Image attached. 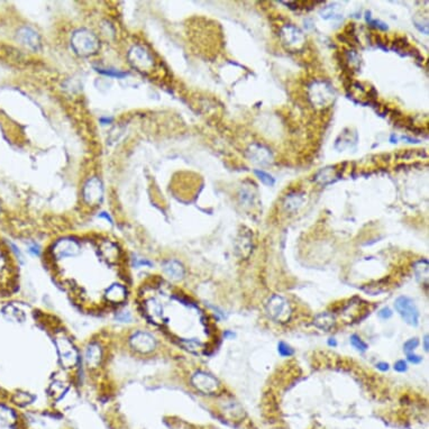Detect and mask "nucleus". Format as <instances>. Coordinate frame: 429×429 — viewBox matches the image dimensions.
Masks as SVG:
<instances>
[{
	"instance_id": "f257e3e1",
	"label": "nucleus",
	"mask_w": 429,
	"mask_h": 429,
	"mask_svg": "<svg viewBox=\"0 0 429 429\" xmlns=\"http://www.w3.org/2000/svg\"><path fill=\"white\" fill-rule=\"evenodd\" d=\"M266 313L273 321L286 324L291 319L292 309L289 301L282 295L274 294L269 299L265 306Z\"/></svg>"
},
{
	"instance_id": "f03ea898",
	"label": "nucleus",
	"mask_w": 429,
	"mask_h": 429,
	"mask_svg": "<svg viewBox=\"0 0 429 429\" xmlns=\"http://www.w3.org/2000/svg\"><path fill=\"white\" fill-rule=\"evenodd\" d=\"M55 345H57L58 357L63 368H75L79 362V354L71 339L64 332H60L55 336Z\"/></svg>"
},
{
	"instance_id": "7ed1b4c3",
	"label": "nucleus",
	"mask_w": 429,
	"mask_h": 429,
	"mask_svg": "<svg viewBox=\"0 0 429 429\" xmlns=\"http://www.w3.org/2000/svg\"><path fill=\"white\" fill-rule=\"evenodd\" d=\"M71 45L76 53L82 57L95 54L99 50V40L87 29H79L72 36Z\"/></svg>"
},
{
	"instance_id": "20e7f679",
	"label": "nucleus",
	"mask_w": 429,
	"mask_h": 429,
	"mask_svg": "<svg viewBox=\"0 0 429 429\" xmlns=\"http://www.w3.org/2000/svg\"><path fill=\"white\" fill-rule=\"evenodd\" d=\"M309 99L313 106L325 108L334 101V89L326 81H315L309 87Z\"/></svg>"
},
{
	"instance_id": "39448f33",
	"label": "nucleus",
	"mask_w": 429,
	"mask_h": 429,
	"mask_svg": "<svg viewBox=\"0 0 429 429\" xmlns=\"http://www.w3.org/2000/svg\"><path fill=\"white\" fill-rule=\"evenodd\" d=\"M394 307L399 315L401 316L407 324L416 327L419 325V310H418L415 301L411 298L401 295L395 299Z\"/></svg>"
},
{
	"instance_id": "423d86ee",
	"label": "nucleus",
	"mask_w": 429,
	"mask_h": 429,
	"mask_svg": "<svg viewBox=\"0 0 429 429\" xmlns=\"http://www.w3.org/2000/svg\"><path fill=\"white\" fill-rule=\"evenodd\" d=\"M80 244L73 238H63L54 244L52 254L57 260L76 256L80 253Z\"/></svg>"
},
{
	"instance_id": "0eeeda50",
	"label": "nucleus",
	"mask_w": 429,
	"mask_h": 429,
	"mask_svg": "<svg viewBox=\"0 0 429 429\" xmlns=\"http://www.w3.org/2000/svg\"><path fill=\"white\" fill-rule=\"evenodd\" d=\"M131 346L134 349L136 352H139L142 354H147L153 352L156 347V341L155 338L149 332H137L132 336L129 339Z\"/></svg>"
},
{
	"instance_id": "6e6552de",
	"label": "nucleus",
	"mask_w": 429,
	"mask_h": 429,
	"mask_svg": "<svg viewBox=\"0 0 429 429\" xmlns=\"http://www.w3.org/2000/svg\"><path fill=\"white\" fill-rule=\"evenodd\" d=\"M191 382L195 389L206 394L214 393L218 390V387H219L216 378H214L213 375L208 374V373L201 371L195 373L192 375Z\"/></svg>"
},
{
	"instance_id": "1a4fd4ad",
	"label": "nucleus",
	"mask_w": 429,
	"mask_h": 429,
	"mask_svg": "<svg viewBox=\"0 0 429 429\" xmlns=\"http://www.w3.org/2000/svg\"><path fill=\"white\" fill-rule=\"evenodd\" d=\"M247 156L254 164L266 166L273 162V154L268 147L261 144H252L247 151Z\"/></svg>"
},
{
	"instance_id": "9d476101",
	"label": "nucleus",
	"mask_w": 429,
	"mask_h": 429,
	"mask_svg": "<svg viewBox=\"0 0 429 429\" xmlns=\"http://www.w3.org/2000/svg\"><path fill=\"white\" fill-rule=\"evenodd\" d=\"M103 188L98 177H92L87 182L83 189V198L90 206H96L102 200Z\"/></svg>"
},
{
	"instance_id": "9b49d317",
	"label": "nucleus",
	"mask_w": 429,
	"mask_h": 429,
	"mask_svg": "<svg viewBox=\"0 0 429 429\" xmlns=\"http://www.w3.org/2000/svg\"><path fill=\"white\" fill-rule=\"evenodd\" d=\"M281 39H282L284 45L288 47H299L305 42V36H303L302 32L293 25L284 26L281 31Z\"/></svg>"
},
{
	"instance_id": "f8f14e48",
	"label": "nucleus",
	"mask_w": 429,
	"mask_h": 429,
	"mask_svg": "<svg viewBox=\"0 0 429 429\" xmlns=\"http://www.w3.org/2000/svg\"><path fill=\"white\" fill-rule=\"evenodd\" d=\"M128 58L131 63L136 66V68H138L140 71L149 70L153 65V58H151V55L143 47H133L132 51L129 52Z\"/></svg>"
},
{
	"instance_id": "ddd939ff",
	"label": "nucleus",
	"mask_w": 429,
	"mask_h": 429,
	"mask_svg": "<svg viewBox=\"0 0 429 429\" xmlns=\"http://www.w3.org/2000/svg\"><path fill=\"white\" fill-rule=\"evenodd\" d=\"M236 247H237V254L242 260H246L247 257H250L253 251V237L250 229L243 227V231L239 233Z\"/></svg>"
},
{
	"instance_id": "4468645a",
	"label": "nucleus",
	"mask_w": 429,
	"mask_h": 429,
	"mask_svg": "<svg viewBox=\"0 0 429 429\" xmlns=\"http://www.w3.org/2000/svg\"><path fill=\"white\" fill-rule=\"evenodd\" d=\"M105 298L112 305H120L126 301L127 290L123 284H113L105 292Z\"/></svg>"
},
{
	"instance_id": "2eb2a0df",
	"label": "nucleus",
	"mask_w": 429,
	"mask_h": 429,
	"mask_svg": "<svg viewBox=\"0 0 429 429\" xmlns=\"http://www.w3.org/2000/svg\"><path fill=\"white\" fill-rule=\"evenodd\" d=\"M84 360L89 369H97L102 361V350L97 343H92L87 347Z\"/></svg>"
},
{
	"instance_id": "dca6fc26",
	"label": "nucleus",
	"mask_w": 429,
	"mask_h": 429,
	"mask_svg": "<svg viewBox=\"0 0 429 429\" xmlns=\"http://www.w3.org/2000/svg\"><path fill=\"white\" fill-rule=\"evenodd\" d=\"M17 39L27 47L36 50L39 45V39L38 33L29 27H23L17 32Z\"/></svg>"
},
{
	"instance_id": "f3484780",
	"label": "nucleus",
	"mask_w": 429,
	"mask_h": 429,
	"mask_svg": "<svg viewBox=\"0 0 429 429\" xmlns=\"http://www.w3.org/2000/svg\"><path fill=\"white\" fill-rule=\"evenodd\" d=\"M163 271L170 279L173 281H180L183 279L186 271L183 265L180 262L175 260H169L163 263Z\"/></svg>"
},
{
	"instance_id": "a211bd4d",
	"label": "nucleus",
	"mask_w": 429,
	"mask_h": 429,
	"mask_svg": "<svg viewBox=\"0 0 429 429\" xmlns=\"http://www.w3.org/2000/svg\"><path fill=\"white\" fill-rule=\"evenodd\" d=\"M306 202V197L303 194H299V192H292V194H289L284 199L283 206L284 209L287 210L288 213L293 214L295 212H298L301 207L305 205Z\"/></svg>"
},
{
	"instance_id": "6ab92c4d",
	"label": "nucleus",
	"mask_w": 429,
	"mask_h": 429,
	"mask_svg": "<svg viewBox=\"0 0 429 429\" xmlns=\"http://www.w3.org/2000/svg\"><path fill=\"white\" fill-rule=\"evenodd\" d=\"M336 320L335 317L329 312H321L318 313V315L315 317L313 319V325L317 328L321 329V331L325 332H329L331 329L335 326Z\"/></svg>"
},
{
	"instance_id": "aec40b11",
	"label": "nucleus",
	"mask_w": 429,
	"mask_h": 429,
	"mask_svg": "<svg viewBox=\"0 0 429 429\" xmlns=\"http://www.w3.org/2000/svg\"><path fill=\"white\" fill-rule=\"evenodd\" d=\"M100 253L102 257L109 263H116L118 258H119V251H118L117 246L110 242L102 244L100 247Z\"/></svg>"
},
{
	"instance_id": "412c9836",
	"label": "nucleus",
	"mask_w": 429,
	"mask_h": 429,
	"mask_svg": "<svg viewBox=\"0 0 429 429\" xmlns=\"http://www.w3.org/2000/svg\"><path fill=\"white\" fill-rule=\"evenodd\" d=\"M413 271H415L416 278L421 284L428 286L429 280V264L427 260H420L413 265Z\"/></svg>"
},
{
	"instance_id": "4be33fe9",
	"label": "nucleus",
	"mask_w": 429,
	"mask_h": 429,
	"mask_svg": "<svg viewBox=\"0 0 429 429\" xmlns=\"http://www.w3.org/2000/svg\"><path fill=\"white\" fill-rule=\"evenodd\" d=\"M338 175L337 171H336L335 168H326L321 171L318 172V175L316 176L315 180L317 181L318 183L320 184H328L334 182V181L337 179Z\"/></svg>"
},
{
	"instance_id": "5701e85b",
	"label": "nucleus",
	"mask_w": 429,
	"mask_h": 429,
	"mask_svg": "<svg viewBox=\"0 0 429 429\" xmlns=\"http://www.w3.org/2000/svg\"><path fill=\"white\" fill-rule=\"evenodd\" d=\"M66 390H68V386L62 382V381H54L49 388L50 394L54 399H57V400L63 397V394L65 393Z\"/></svg>"
},
{
	"instance_id": "b1692460",
	"label": "nucleus",
	"mask_w": 429,
	"mask_h": 429,
	"mask_svg": "<svg viewBox=\"0 0 429 429\" xmlns=\"http://www.w3.org/2000/svg\"><path fill=\"white\" fill-rule=\"evenodd\" d=\"M320 15L325 20H335V18L339 17V7L336 5L327 6L326 8L321 10Z\"/></svg>"
},
{
	"instance_id": "393cba45",
	"label": "nucleus",
	"mask_w": 429,
	"mask_h": 429,
	"mask_svg": "<svg viewBox=\"0 0 429 429\" xmlns=\"http://www.w3.org/2000/svg\"><path fill=\"white\" fill-rule=\"evenodd\" d=\"M0 420L2 423H6L7 425L13 424L15 421V413L13 412V410L6 408L3 406H0Z\"/></svg>"
},
{
	"instance_id": "a878e982",
	"label": "nucleus",
	"mask_w": 429,
	"mask_h": 429,
	"mask_svg": "<svg viewBox=\"0 0 429 429\" xmlns=\"http://www.w3.org/2000/svg\"><path fill=\"white\" fill-rule=\"evenodd\" d=\"M254 173H255V176H256L258 179L262 181V182L266 184V186L272 187L275 182L274 177H273L271 175H269L268 172L263 171V170H254Z\"/></svg>"
},
{
	"instance_id": "bb28decb",
	"label": "nucleus",
	"mask_w": 429,
	"mask_h": 429,
	"mask_svg": "<svg viewBox=\"0 0 429 429\" xmlns=\"http://www.w3.org/2000/svg\"><path fill=\"white\" fill-rule=\"evenodd\" d=\"M350 341H351V344H352L354 349H356L357 351H360V352H365V351L368 350V344L362 341L360 336H357V335L354 334V335L351 336Z\"/></svg>"
},
{
	"instance_id": "cd10ccee",
	"label": "nucleus",
	"mask_w": 429,
	"mask_h": 429,
	"mask_svg": "<svg viewBox=\"0 0 429 429\" xmlns=\"http://www.w3.org/2000/svg\"><path fill=\"white\" fill-rule=\"evenodd\" d=\"M278 352H279V354L281 355V356L289 357V356H291V355H293L294 351H293V349H292L290 345H288L287 343L280 342L279 345H278Z\"/></svg>"
},
{
	"instance_id": "c85d7f7f",
	"label": "nucleus",
	"mask_w": 429,
	"mask_h": 429,
	"mask_svg": "<svg viewBox=\"0 0 429 429\" xmlns=\"http://www.w3.org/2000/svg\"><path fill=\"white\" fill-rule=\"evenodd\" d=\"M418 345H419V341H418V338L408 339V341H407L404 345V351L407 354L413 353V351L417 349Z\"/></svg>"
},
{
	"instance_id": "c756f323",
	"label": "nucleus",
	"mask_w": 429,
	"mask_h": 429,
	"mask_svg": "<svg viewBox=\"0 0 429 429\" xmlns=\"http://www.w3.org/2000/svg\"><path fill=\"white\" fill-rule=\"evenodd\" d=\"M33 400L32 395H29L27 393H24V392H20V393L17 394V404L20 405H27Z\"/></svg>"
},
{
	"instance_id": "7c9ffc66",
	"label": "nucleus",
	"mask_w": 429,
	"mask_h": 429,
	"mask_svg": "<svg viewBox=\"0 0 429 429\" xmlns=\"http://www.w3.org/2000/svg\"><path fill=\"white\" fill-rule=\"evenodd\" d=\"M98 71L100 73H103V75L109 76V77H117V78H123L125 76H127V73L125 72H119V71H112V70H103V69H98Z\"/></svg>"
},
{
	"instance_id": "2f4dec72",
	"label": "nucleus",
	"mask_w": 429,
	"mask_h": 429,
	"mask_svg": "<svg viewBox=\"0 0 429 429\" xmlns=\"http://www.w3.org/2000/svg\"><path fill=\"white\" fill-rule=\"evenodd\" d=\"M394 370L397 372H400V373L406 372L407 370H408V366H407V362L404 361V360H399L397 363L394 364Z\"/></svg>"
},
{
	"instance_id": "473e14b6",
	"label": "nucleus",
	"mask_w": 429,
	"mask_h": 429,
	"mask_svg": "<svg viewBox=\"0 0 429 429\" xmlns=\"http://www.w3.org/2000/svg\"><path fill=\"white\" fill-rule=\"evenodd\" d=\"M392 315H393V312H392V310L390 308H388V307H386V308H383V309H381L380 312H379L380 318H382V319H384V320L389 319V318L392 317Z\"/></svg>"
},
{
	"instance_id": "72a5a7b5",
	"label": "nucleus",
	"mask_w": 429,
	"mask_h": 429,
	"mask_svg": "<svg viewBox=\"0 0 429 429\" xmlns=\"http://www.w3.org/2000/svg\"><path fill=\"white\" fill-rule=\"evenodd\" d=\"M407 357H408V361L410 363L412 364H419L421 361H423V357H420L419 355H416L413 353H408L407 354Z\"/></svg>"
},
{
	"instance_id": "f704fd0d",
	"label": "nucleus",
	"mask_w": 429,
	"mask_h": 429,
	"mask_svg": "<svg viewBox=\"0 0 429 429\" xmlns=\"http://www.w3.org/2000/svg\"><path fill=\"white\" fill-rule=\"evenodd\" d=\"M376 368H378L380 371L386 372V371H388V370H389V364L386 363V362H380V363L376 364Z\"/></svg>"
},
{
	"instance_id": "c9c22d12",
	"label": "nucleus",
	"mask_w": 429,
	"mask_h": 429,
	"mask_svg": "<svg viewBox=\"0 0 429 429\" xmlns=\"http://www.w3.org/2000/svg\"><path fill=\"white\" fill-rule=\"evenodd\" d=\"M428 338H429L428 335L425 336V338H424V347H425V351H426V352H428V351H429V345H428L429 339Z\"/></svg>"
},
{
	"instance_id": "e433bc0d",
	"label": "nucleus",
	"mask_w": 429,
	"mask_h": 429,
	"mask_svg": "<svg viewBox=\"0 0 429 429\" xmlns=\"http://www.w3.org/2000/svg\"><path fill=\"white\" fill-rule=\"evenodd\" d=\"M328 345H329V346H336V345H337V343H336L335 338H329Z\"/></svg>"
},
{
	"instance_id": "4c0bfd02",
	"label": "nucleus",
	"mask_w": 429,
	"mask_h": 429,
	"mask_svg": "<svg viewBox=\"0 0 429 429\" xmlns=\"http://www.w3.org/2000/svg\"><path fill=\"white\" fill-rule=\"evenodd\" d=\"M100 217L106 218V219H107V220H109V221H110V223H112V221H113V220H112V218H110V217H109V214H107L106 213H101V214H100Z\"/></svg>"
}]
</instances>
